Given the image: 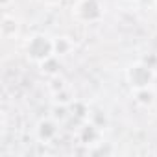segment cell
Here are the masks:
<instances>
[{"label":"cell","instance_id":"6da1fadb","mask_svg":"<svg viewBox=\"0 0 157 157\" xmlns=\"http://www.w3.org/2000/svg\"><path fill=\"white\" fill-rule=\"evenodd\" d=\"M26 54H28V57L33 63H39L41 65L48 57L56 56L54 54V39H50L48 35H43V33L33 35L28 41V44H26Z\"/></svg>","mask_w":157,"mask_h":157},{"label":"cell","instance_id":"7a4b0ae2","mask_svg":"<svg viewBox=\"0 0 157 157\" xmlns=\"http://www.w3.org/2000/svg\"><path fill=\"white\" fill-rule=\"evenodd\" d=\"M128 82L133 91L148 89L153 82V70L144 63H133L128 68Z\"/></svg>","mask_w":157,"mask_h":157},{"label":"cell","instance_id":"3957f363","mask_svg":"<svg viewBox=\"0 0 157 157\" xmlns=\"http://www.w3.org/2000/svg\"><path fill=\"white\" fill-rule=\"evenodd\" d=\"M74 13L80 21L93 22L102 17V6L98 4V0H80L74 8Z\"/></svg>","mask_w":157,"mask_h":157},{"label":"cell","instance_id":"277c9868","mask_svg":"<svg viewBox=\"0 0 157 157\" xmlns=\"http://www.w3.org/2000/svg\"><path fill=\"white\" fill-rule=\"evenodd\" d=\"M57 135V122H54L52 118H44L37 124V137L43 142H50L54 140Z\"/></svg>","mask_w":157,"mask_h":157},{"label":"cell","instance_id":"5b68a950","mask_svg":"<svg viewBox=\"0 0 157 157\" xmlns=\"http://www.w3.org/2000/svg\"><path fill=\"white\" fill-rule=\"evenodd\" d=\"M0 30H2V37L4 39H10L17 33V21L10 15H4L2 19V26H0Z\"/></svg>","mask_w":157,"mask_h":157},{"label":"cell","instance_id":"8992f818","mask_svg":"<svg viewBox=\"0 0 157 157\" xmlns=\"http://www.w3.org/2000/svg\"><path fill=\"white\" fill-rule=\"evenodd\" d=\"M94 139H98V129H96V126H94V124H85V126L82 128V142H83V144H89V142H93Z\"/></svg>","mask_w":157,"mask_h":157},{"label":"cell","instance_id":"52a82bcc","mask_svg":"<svg viewBox=\"0 0 157 157\" xmlns=\"http://www.w3.org/2000/svg\"><path fill=\"white\" fill-rule=\"evenodd\" d=\"M135 100L140 104V105H151L153 104V98H155V94L150 91V87L148 89H139V91H135Z\"/></svg>","mask_w":157,"mask_h":157},{"label":"cell","instance_id":"ba28073f","mask_svg":"<svg viewBox=\"0 0 157 157\" xmlns=\"http://www.w3.org/2000/svg\"><path fill=\"white\" fill-rule=\"evenodd\" d=\"M68 50H70V43L67 41V37H61V39H56L54 41V54L57 57L59 56H65Z\"/></svg>","mask_w":157,"mask_h":157},{"label":"cell","instance_id":"9c48e42d","mask_svg":"<svg viewBox=\"0 0 157 157\" xmlns=\"http://www.w3.org/2000/svg\"><path fill=\"white\" fill-rule=\"evenodd\" d=\"M11 4V0H0V6H2V8H8Z\"/></svg>","mask_w":157,"mask_h":157},{"label":"cell","instance_id":"30bf717a","mask_svg":"<svg viewBox=\"0 0 157 157\" xmlns=\"http://www.w3.org/2000/svg\"><path fill=\"white\" fill-rule=\"evenodd\" d=\"M44 2H46V4H57L59 0H44Z\"/></svg>","mask_w":157,"mask_h":157}]
</instances>
